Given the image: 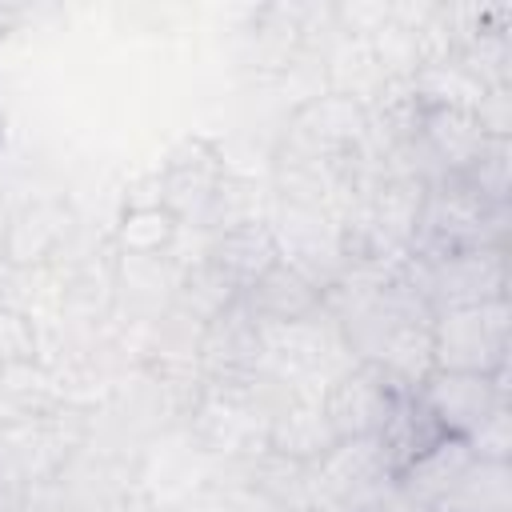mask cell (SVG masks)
I'll return each mask as SVG.
<instances>
[{
    "label": "cell",
    "instance_id": "cell-9",
    "mask_svg": "<svg viewBox=\"0 0 512 512\" xmlns=\"http://www.w3.org/2000/svg\"><path fill=\"white\" fill-rule=\"evenodd\" d=\"M376 448H380V460H384V472L388 480L404 476L420 456H428L440 440H448V432L440 428V420L428 412V404L416 396V392H400L384 428L372 436Z\"/></svg>",
    "mask_w": 512,
    "mask_h": 512
},
{
    "label": "cell",
    "instance_id": "cell-11",
    "mask_svg": "<svg viewBox=\"0 0 512 512\" xmlns=\"http://www.w3.org/2000/svg\"><path fill=\"white\" fill-rule=\"evenodd\" d=\"M176 216L164 204H136L120 224V244L128 252H156L172 240Z\"/></svg>",
    "mask_w": 512,
    "mask_h": 512
},
{
    "label": "cell",
    "instance_id": "cell-2",
    "mask_svg": "<svg viewBox=\"0 0 512 512\" xmlns=\"http://www.w3.org/2000/svg\"><path fill=\"white\" fill-rule=\"evenodd\" d=\"M404 280L436 312L508 300V260L504 248H472L448 256H404Z\"/></svg>",
    "mask_w": 512,
    "mask_h": 512
},
{
    "label": "cell",
    "instance_id": "cell-12",
    "mask_svg": "<svg viewBox=\"0 0 512 512\" xmlns=\"http://www.w3.org/2000/svg\"><path fill=\"white\" fill-rule=\"evenodd\" d=\"M476 192H484L496 204H508V136H488L476 160L460 172Z\"/></svg>",
    "mask_w": 512,
    "mask_h": 512
},
{
    "label": "cell",
    "instance_id": "cell-7",
    "mask_svg": "<svg viewBox=\"0 0 512 512\" xmlns=\"http://www.w3.org/2000/svg\"><path fill=\"white\" fill-rule=\"evenodd\" d=\"M264 448L280 460H292V464H316L320 456H328L336 448V436L324 420L320 392H300V388L288 392L268 412Z\"/></svg>",
    "mask_w": 512,
    "mask_h": 512
},
{
    "label": "cell",
    "instance_id": "cell-6",
    "mask_svg": "<svg viewBox=\"0 0 512 512\" xmlns=\"http://www.w3.org/2000/svg\"><path fill=\"white\" fill-rule=\"evenodd\" d=\"M200 360L216 384H244L252 380L264 360V324L248 312L244 300H232L224 312H216L200 340Z\"/></svg>",
    "mask_w": 512,
    "mask_h": 512
},
{
    "label": "cell",
    "instance_id": "cell-10",
    "mask_svg": "<svg viewBox=\"0 0 512 512\" xmlns=\"http://www.w3.org/2000/svg\"><path fill=\"white\" fill-rule=\"evenodd\" d=\"M240 300L248 304V312L264 328L300 324V320H312L324 308V292L308 276H300L292 264H284V260H276Z\"/></svg>",
    "mask_w": 512,
    "mask_h": 512
},
{
    "label": "cell",
    "instance_id": "cell-1",
    "mask_svg": "<svg viewBox=\"0 0 512 512\" xmlns=\"http://www.w3.org/2000/svg\"><path fill=\"white\" fill-rule=\"evenodd\" d=\"M508 204L488 200L464 176H440L424 184L412 256H448L472 248H504Z\"/></svg>",
    "mask_w": 512,
    "mask_h": 512
},
{
    "label": "cell",
    "instance_id": "cell-5",
    "mask_svg": "<svg viewBox=\"0 0 512 512\" xmlns=\"http://www.w3.org/2000/svg\"><path fill=\"white\" fill-rule=\"evenodd\" d=\"M416 396L428 404V412L440 420V428L456 440L476 436L504 404H508V388L504 376H476V372H440L432 368Z\"/></svg>",
    "mask_w": 512,
    "mask_h": 512
},
{
    "label": "cell",
    "instance_id": "cell-13",
    "mask_svg": "<svg viewBox=\"0 0 512 512\" xmlns=\"http://www.w3.org/2000/svg\"><path fill=\"white\" fill-rule=\"evenodd\" d=\"M468 448H472L480 460L508 464V448H512V416H508V404H504L476 436H468Z\"/></svg>",
    "mask_w": 512,
    "mask_h": 512
},
{
    "label": "cell",
    "instance_id": "cell-3",
    "mask_svg": "<svg viewBox=\"0 0 512 512\" xmlns=\"http://www.w3.org/2000/svg\"><path fill=\"white\" fill-rule=\"evenodd\" d=\"M432 368L440 372H508V300L448 308L432 316Z\"/></svg>",
    "mask_w": 512,
    "mask_h": 512
},
{
    "label": "cell",
    "instance_id": "cell-8",
    "mask_svg": "<svg viewBox=\"0 0 512 512\" xmlns=\"http://www.w3.org/2000/svg\"><path fill=\"white\" fill-rule=\"evenodd\" d=\"M276 260H280V244H276V232L268 224H260V220H232V224H220V236L208 248L204 264L236 296H244Z\"/></svg>",
    "mask_w": 512,
    "mask_h": 512
},
{
    "label": "cell",
    "instance_id": "cell-4",
    "mask_svg": "<svg viewBox=\"0 0 512 512\" xmlns=\"http://www.w3.org/2000/svg\"><path fill=\"white\" fill-rule=\"evenodd\" d=\"M400 392L404 388H396L380 368H372L364 360L340 368L320 388L324 420H328L336 444L340 440H372L384 428V420H388V412H392Z\"/></svg>",
    "mask_w": 512,
    "mask_h": 512
}]
</instances>
